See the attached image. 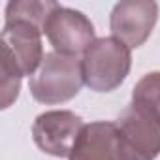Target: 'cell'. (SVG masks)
I'll return each instance as SVG.
<instances>
[{
    "mask_svg": "<svg viewBox=\"0 0 160 160\" xmlns=\"http://www.w3.org/2000/svg\"><path fill=\"white\" fill-rule=\"evenodd\" d=\"M132 68V49L113 36L96 38L81 57L83 83L94 92L119 89Z\"/></svg>",
    "mask_w": 160,
    "mask_h": 160,
    "instance_id": "6da1fadb",
    "label": "cell"
},
{
    "mask_svg": "<svg viewBox=\"0 0 160 160\" xmlns=\"http://www.w3.org/2000/svg\"><path fill=\"white\" fill-rule=\"evenodd\" d=\"M83 85L81 60L55 51L45 53L40 68L28 79V91L32 98L45 106L70 102L79 94Z\"/></svg>",
    "mask_w": 160,
    "mask_h": 160,
    "instance_id": "7a4b0ae2",
    "label": "cell"
},
{
    "mask_svg": "<svg viewBox=\"0 0 160 160\" xmlns=\"http://www.w3.org/2000/svg\"><path fill=\"white\" fill-rule=\"evenodd\" d=\"M122 160H156L160 154V115L128 104L115 121Z\"/></svg>",
    "mask_w": 160,
    "mask_h": 160,
    "instance_id": "3957f363",
    "label": "cell"
},
{
    "mask_svg": "<svg viewBox=\"0 0 160 160\" xmlns=\"http://www.w3.org/2000/svg\"><path fill=\"white\" fill-rule=\"evenodd\" d=\"M43 34L55 53L68 57L83 55L96 40L94 25L83 12L60 4L49 13L43 25Z\"/></svg>",
    "mask_w": 160,
    "mask_h": 160,
    "instance_id": "277c9868",
    "label": "cell"
},
{
    "mask_svg": "<svg viewBox=\"0 0 160 160\" xmlns=\"http://www.w3.org/2000/svg\"><path fill=\"white\" fill-rule=\"evenodd\" d=\"M83 126V119L70 109L45 111L32 122V139L42 152L55 158H68Z\"/></svg>",
    "mask_w": 160,
    "mask_h": 160,
    "instance_id": "5b68a950",
    "label": "cell"
},
{
    "mask_svg": "<svg viewBox=\"0 0 160 160\" xmlns=\"http://www.w3.org/2000/svg\"><path fill=\"white\" fill-rule=\"evenodd\" d=\"M158 21V4L152 0H122L117 2L109 15V30L113 38L130 49L141 47L154 30Z\"/></svg>",
    "mask_w": 160,
    "mask_h": 160,
    "instance_id": "8992f818",
    "label": "cell"
},
{
    "mask_svg": "<svg viewBox=\"0 0 160 160\" xmlns=\"http://www.w3.org/2000/svg\"><path fill=\"white\" fill-rule=\"evenodd\" d=\"M42 34L40 27L27 21H12L2 27V58H8L23 77H32L45 57Z\"/></svg>",
    "mask_w": 160,
    "mask_h": 160,
    "instance_id": "52a82bcc",
    "label": "cell"
},
{
    "mask_svg": "<svg viewBox=\"0 0 160 160\" xmlns=\"http://www.w3.org/2000/svg\"><path fill=\"white\" fill-rule=\"evenodd\" d=\"M68 160H122L115 122L96 121L85 124Z\"/></svg>",
    "mask_w": 160,
    "mask_h": 160,
    "instance_id": "ba28073f",
    "label": "cell"
},
{
    "mask_svg": "<svg viewBox=\"0 0 160 160\" xmlns=\"http://www.w3.org/2000/svg\"><path fill=\"white\" fill-rule=\"evenodd\" d=\"M57 2H49V0H12L6 4L4 12V23L12 21H27L42 28L49 17V13L57 8Z\"/></svg>",
    "mask_w": 160,
    "mask_h": 160,
    "instance_id": "9c48e42d",
    "label": "cell"
},
{
    "mask_svg": "<svg viewBox=\"0 0 160 160\" xmlns=\"http://www.w3.org/2000/svg\"><path fill=\"white\" fill-rule=\"evenodd\" d=\"M132 104L160 115V72L145 73L132 89Z\"/></svg>",
    "mask_w": 160,
    "mask_h": 160,
    "instance_id": "30bf717a",
    "label": "cell"
},
{
    "mask_svg": "<svg viewBox=\"0 0 160 160\" xmlns=\"http://www.w3.org/2000/svg\"><path fill=\"white\" fill-rule=\"evenodd\" d=\"M21 79H23V75L8 58L0 60V91H2L0 92L2 94V106L0 108L2 109H8L19 98Z\"/></svg>",
    "mask_w": 160,
    "mask_h": 160,
    "instance_id": "8fae6325",
    "label": "cell"
}]
</instances>
